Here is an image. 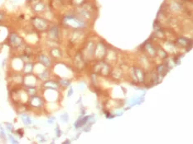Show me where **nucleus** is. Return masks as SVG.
I'll return each instance as SVG.
<instances>
[{"label":"nucleus","mask_w":193,"mask_h":144,"mask_svg":"<svg viewBox=\"0 0 193 144\" xmlns=\"http://www.w3.org/2000/svg\"><path fill=\"white\" fill-rule=\"evenodd\" d=\"M8 43L14 48L20 47L23 40H22L21 37L16 33H11L8 36Z\"/></svg>","instance_id":"obj_2"},{"label":"nucleus","mask_w":193,"mask_h":144,"mask_svg":"<svg viewBox=\"0 0 193 144\" xmlns=\"http://www.w3.org/2000/svg\"><path fill=\"white\" fill-rule=\"evenodd\" d=\"M49 36L51 39H56L58 37V28L56 27H51V29L49 30Z\"/></svg>","instance_id":"obj_7"},{"label":"nucleus","mask_w":193,"mask_h":144,"mask_svg":"<svg viewBox=\"0 0 193 144\" xmlns=\"http://www.w3.org/2000/svg\"><path fill=\"white\" fill-rule=\"evenodd\" d=\"M5 63H6V59H4L3 62V64H2V65H3V67L5 66Z\"/></svg>","instance_id":"obj_21"},{"label":"nucleus","mask_w":193,"mask_h":144,"mask_svg":"<svg viewBox=\"0 0 193 144\" xmlns=\"http://www.w3.org/2000/svg\"><path fill=\"white\" fill-rule=\"evenodd\" d=\"M54 119H55V118H54V117H51V119H48V121H47V122H48L49 124H53V123H54Z\"/></svg>","instance_id":"obj_19"},{"label":"nucleus","mask_w":193,"mask_h":144,"mask_svg":"<svg viewBox=\"0 0 193 144\" xmlns=\"http://www.w3.org/2000/svg\"><path fill=\"white\" fill-rule=\"evenodd\" d=\"M38 77L41 80L47 81V77H48V72H47V70L42 71V73H38Z\"/></svg>","instance_id":"obj_10"},{"label":"nucleus","mask_w":193,"mask_h":144,"mask_svg":"<svg viewBox=\"0 0 193 144\" xmlns=\"http://www.w3.org/2000/svg\"><path fill=\"white\" fill-rule=\"evenodd\" d=\"M67 119H68V115L65 113L64 115H61V120H63L64 122H67Z\"/></svg>","instance_id":"obj_18"},{"label":"nucleus","mask_w":193,"mask_h":144,"mask_svg":"<svg viewBox=\"0 0 193 144\" xmlns=\"http://www.w3.org/2000/svg\"><path fill=\"white\" fill-rule=\"evenodd\" d=\"M5 125H6V129L8 131H9V132H13L14 130V127L13 125H12L11 123H5Z\"/></svg>","instance_id":"obj_11"},{"label":"nucleus","mask_w":193,"mask_h":144,"mask_svg":"<svg viewBox=\"0 0 193 144\" xmlns=\"http://www.w3.org/2000/svg\"><path fill=\"white\" fill-rule=\"evenodd\" d=\"M7 138V135H6L4 129H0V139L3 141H5Z\"/></svg>","instance_id":"obj_12"},{"label":"nucleus","mask_w":193,"mask_h":144,"mask_svg":"<svg viewBox=\"0 0 193 144\" xmlns=\"http://www.w3.org/2000/svg\"><path fill=\"white\" fill-rule=\"evenodd\" d=\"M39 62L46 67H51V60H50L49 57H47L45 54H40V55H39Z\"/></svg>","instance_id":"obj_4"},{"label":"nucleus","mask_w":193,"mask_h":144,"mask_svg":"<svg viewBox=\"0 0 193 144\" xmlns=\"http://www.w3.org/2000/svg\"><path fill=\"white\" fill-rule=\"evenodd\" d=\"M32 23L33 27L39 30H46L48 28V23L47 20L39 17H34L32 18Z\"/></svg>","instance_id":"obj_1"},{"label":"nucleus","mask_w":193,"mask_h":144,"mask_svg":"<svg viewBox=\"0 0 193 144\" xmlns=\"http://www.w3.org/2000/svg\"><path fill=\"white\" fill-rule=\"evenodd\" d=\"M45 8V5L43 4L42 3H36V4H34L33 6V9L34 11H36V12H42V10H44Z\"/></svg>","instance_id":"obj_9"},{"label":"nucleus","mask_w":193,"mask_h":144,"mask_svg":"<svg viewBox=\"0 0 193 144\" xmlns=\"http://www.w3.org/2000/svg\"><path fill=\"white\" fill-rule=\"evenodd\" d=\"M8 138H9V140H10V142H11L12 143H15V144H18V141L16 140V138H15L14 137H12L11 134L8 135Z\"/></svg>","instance_id":"obj_14"},{"label":"nucleus","mask_w":193,"mask_h":144,"mask_svg":"<svg viewBox=\"0 0 193 144\" xmlns=\"http://www.w3.org/2000/svg\"><path fill=\"white\" fill-rule=\"evenodd\" d=\"M33 64H31V63H27L24 66H23V73L24 74H30L32 73V70H33Z\"/></svg>","instance_id":"obj_6"},{"label":"nucleus","mask_w":193,"mask_h":144,"mask_svg":"<svg viewBox=\"0 0 193 144\" xmlns=\"http://www.w3.org/2000/svg\"><path fill=\"white\" fill-rule=\"evenodd\" d=\"M4 17H5V12L0 10V23L4 20Z\"/></svg>","instance_id":"obj_17"},{"label":"nucleus","mask_w":193,"mask_h":144,"mask_svg":"<svg viewBox=\"0 0 193 144\" xmlns=\"http://www.w3.org/2000/svg\"><path fill=\"white\" fill-rule=\"evenodd\" d=\"M29 103L31 105V106L35 108H41L43 106V101L42 99L38 96H32L30 98Z\"/></svg>","instance_id":"obj_3"},{"label":"nucleus","mask_w":193,"mask_h":144,"mask_svg":"<svg viewBox=\"0 0 193 144\" xmlns=\"http://www.w3.org/2000/svg\"><path fill=\"white\" fill-rule=\"evenodd\" d=\"M60 82V84H61L62 86H69V84H70V82H69L68 80H61Z\"/></svg>","instance_id":"obj_16"},{"label":"nucleus","mask_w":193,"mask_h":144,"mask_svg":"<svg viewBox=\"0 0 193 144\" xmlns=\"http://www.w3.org/2000/svg\"><path fill=\"white\" fill-rule=\"evenodd\" d=\"M70 143V141H66V142H65V143Z\"/></svg>","instance_id":"obj_22"},{"label":"nucleus","mask_w":193,"mask_h":144,"mask_svg":"<svg viewBox=\"0 0 193 144\" xmlns=\"http://www.w3.org/2000/svg\"><path fill=\"white\" fill-rule=\"evenodd\" d=\"M56 137H60V136H61V134H62V132L60 130V128H59V127H58V125L56 126Z\"/></svg>","instance_id":"obj_15"},{"label":"nucleus","mask_w":193,"mask_h":144,"mask_svg":"<svg viewBox=\"0 0 193 144\" xmlns=\"http://www.w3.org/2000/svg\"><path fill=\"white\" fill-rule=\"evenodd\" d=\"M43 86H45V88L50 89V90H56V89L58 88L57 82H54L53 80H47V81H45Z\"/></svg>","instance_id":"obj_5"},{"label":"nucleus","mask_w":193,"mask_h":144,"mask_svg":"<svg viewBox=\"0 0 193 144\" xmlns=\"http://www.w3.org/2000/svg\"><path fill=\"white\" fill-rule=\"evenodd\" d=\"M72 91H73V90L71 88V90H70V92L68 93V96H71V94H72Z\"/></svg>","instance_id":"obj_20"},{"label":"nucleus","mask_w":193,"mask_h":144,"mask_svg":"<svg viewBox=\"0 0 193 144\" xmlns=\"http://www.w3.org/2000/svg\"><path fill=\"white\" fill-rule=\"evenodd\" d=\"M22 117V121L23 122V124H25V125H29V124H32V119L31 118L29 117V115H27V114H23L21 115Z\"/></svg>","instance_id":"obj_8"},{"label":"nucleus","mask_w":193,"mask_h":144,"mask_svg":"<svg viewBox=\"0 0 193 144\" xmlns=\"http://www.w3.org/2000/svg\"><path fill=\"white\" fill-rule=\"evenodd\" d=\"M15 134L17 135H18L19 137H23V134H24V131H23V128H18V129H17L15 131Z\"/></svg>","instance_id":"obj_13"}]
</instances>
